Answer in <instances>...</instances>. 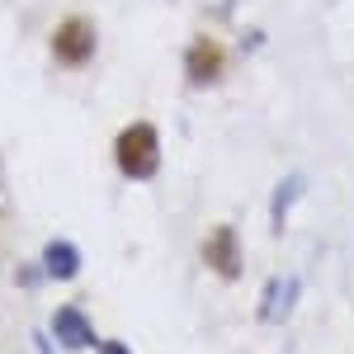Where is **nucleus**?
Wrapping results in <instances>:
<instances>
[{"instance_id": "obj_1", "label": "nucleus", "mask_w": 354, "mask_h": 354, "mask_svg": "<svg viewBox=\"0 0 354 354\" xmlns=\"http://www.w3.org/2000/svg\"><path fill=\"white\" fill-rule=\"evenodd\" d=\"M161 128L151 123V118H133V123H123L118 133H113V170L123 175V180H133V185H147V180H156L161 175Z\"/></svg>"}, {"instance_id": "obj_2", "label": "nucleus", "mask_w": 354, "mask_h": 354, "mask_svg": "<svg viewBox=\"0 0 354 354\" xmlns=\"http://www.w3.org/2000/svg\"><path fill=\"white\" fill-rule=\"evenodd\" d=\"M48 57L62 71H85L100 57V19L85 10H66L48 33Z\"/></svg>"}, {"instance_id": "obj_3", "label": "nucleus", "mask_w": 354, "mask_h": 354, "mask_svg": "<svg viewBox=\"0 0 354 354\" xmlns=\"http://www.w3.org/2000/svg\"><path fill=\"white\" fill-rule=\"evenodd\" d=\"M227 71H232V48L218 33H194L189 48H185V81L194 90H213Z\"/></svg>"}, {"instance_id": "obj_4", "label": "nucleus", "mask_w": 354, "mask_h": 354, "mask_svg": "<svg viewBox=\"0 0 354 354\" xmlns=\"http://www.w3.org/2000/svg\"><path fill=\"white\" fill-rule=\"evenodd\" d=\"M198 255H203V265L218 274L222 283H236V279H241V270H245V260H241V236H236V227H232V222H218V227L203 236Z\"/></svg>"}, {"instance_id": "obj_5", "label": "nucleus", "mask_w": 354, "mask_h": 354, "mask_svg": "<svg viewBox=\"0 0 354 354\" xmlns=\"http://www.w3.org/2000/svg\"><path fill=\"white\" fill-rule=\"evenodd\" d=\"M53 335L66 345V350H90L95 345V322L81 302H62L53 312Z\"/></svg>"}, {"instance_id": "obj_6", "label": "nucleus", "mask_w": 354, "mask_h": 354, "mask_svg": "<svg viewBox=\"0 0 354 354\" xmlns=\"http://www.w3.org/2000/svg\"><path fill=\"white\" fill-rule=\"evenodd\" d=\"M43 274H48L53 283H71V279L81 274V250L66 241V236L48 241L43 245Z\"/></svg>"}, {"instance_id": "obj_7", "label": "nucleus", "mask_w": 354, "mask_h": 354, "mask_svg": "<svg viewBox=\"0 0 354 354\" xmlns=\"http://www.w3.org/2000/svg\"><path fill=\"white\" fill-rule=\"evenodd\" d=\"M95 354H133V350H128V340H100Z\"/></svg>"}]
</instances>
